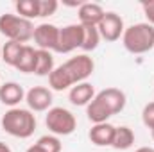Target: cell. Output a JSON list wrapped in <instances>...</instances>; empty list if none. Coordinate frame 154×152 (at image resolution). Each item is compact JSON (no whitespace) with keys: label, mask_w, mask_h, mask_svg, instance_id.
Wrapping results in <instances>:
<instances>
[{"label":"cell","mask_w":154,"mask_h":152,"mask_svg":"<svg viewBox=\"0 0 154 152\" xmlns=\"http://www.w3.org/2000/svg\"><path fill=\"white\" fill-rule=\"evenodd\" d=\"M2 129L20 140L31 138L36 131V116L31 109L11 108L2 116Z\"/></svg>","instance_id":"obj_1"},{"label":"cell","mask_w":154,"mask_h":152,"mask_svg":"<svg viewBox=\"0 0 154 152\" xmlns=\"http://www.w3.org/2000/svg\"><path fill=\"white\" fill-rule=\"evenodd\" d=\"M122 45L131 54H145L154 48V27L147 22L125 27L122 34Z\"/></svg>","instance_id":"obj_2"},{"label":"cell","mask_w":154,"mask_h":152,"mask_svg":"<svg viewBox=\"0 0 154 152\" xmlns=\"http://www.w3.org/2000/svg\"><path fill=\"white\" fill-rule=\"evenodd\" d=\"M34 25L31 20H25L18 14L5 13L0 16V32L7 38V41H16L25 45L34 36Z\"/></svg>","instance_id":"obj_3"},{"label":"cell","mask_w":154,"mask_h":152,"mask_svg":"<svg viewBox=\"0 0 154 152\" xmlns=\"http://www.w3.org/2000/svg\"><path fill=\"white\" fill-rule=\"evenodd\" d=\"M45 125L54 136H68L75 131L77 120L74 113L65 108H50L45 116Z\"/></svg>","instance_id":"obj_4"},{"label":"cell","mask_w":154,"mask_h":152,"mask_svg":"<svg viewBox=\"0 0 154 152\" xmlns=\"http://www.w3.org/2000/svg\"><path fill=\"white\" fill-rule=\"evenodd\" d=\"M65 74L68 75L72 86H75L79 82H86V79L93 74L95 70V63L88 54H79L75 57H70L66 63L61 65Z\"/></svg>","instance_id":"obj_5"},{"label":"cell","mask_w":154,"mask_h":152,"mask_svg":"<svg viewBox=\"0 0 154 152\" xmlns=\"http://www.w3.org/2000/svg\"><path fill=\"white\" fill-rule=\"evenodd\" d=\"M82 25L81 23H70L65 25L63 29H59V41H57V48L56 52L59 54H68L74 52L75 48L82 47Z\"/></svg>","instance_id":"obj_6"},{"label":"cell","mask_w":154,"mask_h":152,"mask_svg":"<svg viewBox=\"0 0 154 152\" xmlns=\"http://www.w3.org/2000/svg\"><path fill=\"white\" fill-rule=\"evenodd\" d=\"M97 29H99L100 38L106 39V41H109V43L120 39L122 34H124V31H125L122 16L116 14V13H113V11H106L104 18L100 20V23L97 25Z\"/></svg>","instance_id":"obj_7"},{"label":"cell","mask_w":154,"mask_h":152,"mask_svg":"<svg viewBox=\"0 0 154 152\" xmlns=\"http://www.w3.org/2000/svg\"><path fill=\"white\" fill-rule=\"evenodd\" d=\"M32 39L36 41L39 50H48V52H56L57 48V41H59V27H56L54 23H39L34 29V36Z\"/></svg>","instance_id":"obj_8"},{"label":"cell","mask_w":154,"mask_h":152,"mask_svg":"<svg viewBox=\"0 0 154 152\" xmlns=\"http://www.w3.org/2000/svg\"><path fill=\"white\" fill-rule=\"evenodd\" d=\"M52 91L45 86H34L25 93V102L29 106L31 111L41 113V111H48L52 106Z\"/></svg>","instance_id":"obj_9"},{"label":"cell","mask_w":154,"mask_h":152,"mask_svg":"<svg viewBox=\"0 0 154 152\" xmlns=\"http://www.w3.org/2000/svg\"><path fill=\"white\" fill-rule=\"evenodd\" d=\"M79 23L81 25H90V27H97L100 23V20L104 18L106 11L102 9L100 4L95 2H82L79 5Z\"/></svg>","instance_id":"obj_10"},{"label":"cell","mask_w":154,"mask_h":152,"mask_svg":"<svg viewBox=\"0 0 154 152\" xmlns=\"http://www.w3.org/2000/svg\"><path fill=\"white\" fill-rule=\"evenodd\" d=\"M97 97L104 102V106L109 109L111 114H118L125 108V93L118 88H106L100 93H97Z\"/></svg>","instance_id":"obj_11"},{"label":"cell","mask_w":154,"mask_h":152,"mask_svg":"<svg viewBox=\"0 0 154 152\" xmlns=\"http://www.w3.org/2000/svg\"><path fill=\"white\" fill-rule=\"evenodd\" d=\"M90 140L91 143H95L97 147H111L113 143V136H115V125L104 122V123H93V127L90 129Z\"/></svg>","instance_id":"obj_12"},{"label":"cell","mask_w":154,"mask_h":152,"mask_svg":"<svg viewBox=\"0 0 154 152\" xmlns=\"http://www.w3.org/2000/svg\"><path fill=\"white\" fill-rule=\"evenodd\" d=\"M22 100H25V91L18 82H4L0 86V102L9 108H16Z\"/></svg>","instance_id":"obj_13"},{"label":"cell","mask_w":154,"mask_h":152,"mask_svg":"<svg viewBox=\"0 0 154 152\" xmlns=\"http://www.w3.org/2000/svg\"><path fill=\"white\" fill-rule=\"evenodd\" d=\"M68 99L74 106H88L95 99V90L90 82H79L70 88Z\"/></svg>","instance_id":"obj_14"},{"label":"cell","mask_w":154,"mask_h":152,"mask_svg":"<svg viewBox=\"0 0 154 152\" xmlns=\"http://www.w3.org/2000/svg\"><path fill=\"white\" fill-rule=\"evenodd\" d=\"M86 114H88V118H90V122H93V123H104V122H108V118H111L113 114L109 113V109L104 106V102L95 95V99L86 106Z\"/></svg>","instance_id":"obj_15"},{"label":"cell","mask_w":154,"mask_h":152,"mask_svg":"<svg viewBox=\"0 0 154 152\" xmlns=\"http://www.w3.org/2000/svg\"><path fill=\"white\" fill-rule=\"evenodd\" d=\"M134 143V132L131 127L127 125H120V127H115V136H113V143L111 147L116 149V150H127L131 149Z\"/></svg>","instance_id":"obj_16"},{"label":"cell","mask_w":154,"mask_h":152,"mask_svg":"<svg viewBox=\"0 0 154 152\" xmlns=\"http://www.w3.org/2000/svg\"><path fill=\"white\" fill-rule=\"evenodd\" d=\"M14 68L18 72H23V74H34V70H36V48L31 45H25Z\"/></svg>","instance_id":"obj_17"},{"label":"cell","mask_w":154,"mask_h":152,"mask_svg":"<svg viewBox=\"0 0 154 152\" xmlns=\"http://www.w3.org/2000/svg\"><path fill=\"white\" fill-rule=\"evenodd\" d=\"M54 57H52V52L48 50H39L36 48V70L34 74L39 77L50 75L54 72Z\"/></svg>","instance_id":"obj_18"},{"label":"cell","mask_w":154,"mask_h":152,"mask_svg":"<svg viewBox=\"0 0 154 152\" xmlns=\"http://www.w3.org/2000/svg\"><path fill=\"white\" fill-rule=\"evenodd\" d=\"M23 47H25V45H22V43L7 41V43L2 47V61H4L5 65H9V66H16L18 57H20Z\"/></svg>","instance_id":"obj_19"},{"label":"cell","mask_w":154,"mask_h":152,"mask_svg":"<svg viewBox=\"0 0 154 152\" xmlns=\"http://www.w3.org/2000/svg\"><path fill=\"white\" fill-rule=\"evenodd\" d=\"M18 16L25 18V20H32L39 18V2L38 0H18L14 4Z\"/></svg>","instance_id":"obj_20"},{"label":"cell","mask_w":154,"mask_h":152,"mask_svg":"<svg viewBox=\"0 0 154 152\" xmlns=\"http://www.w3.org/2000/svg\"><path fill=\"white\" fill-rule=\"evenodd\" d=\"M48 84H50V88L54 91H65V90L72 88V82H70L68 75L65 74V70H63L61 65L57 68H54V72L48 75Z\"/></svg>","instance_id":"obj_21"},{"label":"cell","mask_w":154,"mask_h":152,"mask_svg":"<svg viewBox=\"0 0 154 152\" xmlns=\"http://www.w3.org/2000/svg\"><path fill=\"white\" fill-rule=\"evenodd\" d=\"M82 50L84 52H91L99 47L100 43V34H99V29L97 27H90V25H82Z\"/></svg>","instance_id":"obj_22"},{"label":"cell","mask_w":154,"mask_h":152,"mask_svg":"<svg viewBox=\"0 0 154 152\" xmlns=\"http://www.w3.org/2000/svg\"><path fill=\"white\" fill-rule=\"evenodd\" d=\"M36 145H38L43 152H61V141H59V138L54 136V134H45V136H41L38 141H36Z\"/></svg>","instance_id":"obj_23"},{"label":"cell","mask_w":154,"mask_h":152,"mask_svg":"<svg viewBox=\"0 0 154 152\" xmlns=\"http://www.w3.org/2000/svg\"><path fill=\"white\" fill-rule=\"evenodd\" d=\"M38 2H39V18L52 16L59 7L57 0H38Z\"/></svg>","instance_id":"obj_24"},{"label":"cell","mask_w":154,"mask_h":152,"mask_svg":"<svg viewBox=\"0 0 154 152\" xmlns=\"http://www.w3.org/2000/svg\"><path fill=\"white\" fill-rule=\"evenodd\" d=\"M142 122L145 127H149L151 131H154V102L145 104L143 111H142Z\"/></svg>","instance_id":"obj_25"},{"label":"cell","mask_w":154,"mask_h":152,"mask_svg":"<svg viewBox=\"0 0 154 152\" xmlns=\"http://www.w3.org/2000/svg\"><path fill=\"white\" fill-rule=\"evenodd\" d=\"M142 9H143V14H145V18H147V23H151L154 27V0L143 2V4H142Z\"/></svg>","instance_id":"obj_26"},{"label":"cell","mask_w":154,"mask_h":152,"mask_svg":"<svg viewBox=\"0 0 154 152\" xmlns=\"http://www.w3.org/2000/svg\"><path fill=\"white\" fill-rule=\"evenodd\" d=\"M0 152H13V150H11V147H9L7 143H4V141H0Z\"/></svg>","instance_id":"obj_27"},{"label":"cell","mask_w":154,"mask_h":152,"mask_svg":"<svg viewBox=\"0 0 154 152\" xmlns=\"http://www.w3.org/2000/svg\"><path fill=\"white\" fill-rule=\"evenodd\" d=\"M25 152H43V150H41V149H39L38 145L34 143V145H31V147H29V149H27Z\"/></svg>","instance_id":"obj_28"},{"label":"cell","mask_w":154,"mask_h":152,"mask_svg":"<svg viewBox=\"0 0 154 152\" xmlns=\"http://www.w3.org/2000/svg\"><path fill=\"white\" fill-rule=\"evenodd\" d=\"M134 152H154L152 147H140V149H136Z\"/></svg>","instance_id":"obj_29"},{"label":"cell","mask_w":154,"mask_h":152,"mask_svg":"<svg viewBox=\"0 0 154 152\" xmlns=\"http://www.w3.org/2000/svg\"><path fill=\"white\" fill-rule=\"evenodd\" d=\"M0 59H2V47H0Z\"/></svg>","instance_id":"obj_30"},{"label":"cell","mask_w":154,"mask_h":152,"mask_svg":"<svg viewBox=\"0 0 154 152\" xmlns=\"http://www.w3.org/2000/svg\"><path fill=\"white\" fill-rule=\"evenodd\" d=\"M151 134H152V140H154V131H151Z\"/></svg>","instance_id":"obj_31"}]
</instances>
